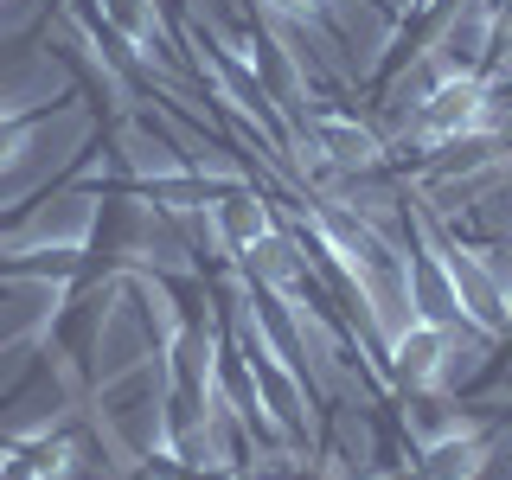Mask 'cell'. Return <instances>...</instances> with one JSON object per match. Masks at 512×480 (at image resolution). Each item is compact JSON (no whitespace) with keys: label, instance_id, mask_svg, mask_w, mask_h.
Returning a JSON list of instances; mask_svg holds the SVG:
<instances>
[{"label":"cell","instance_id":"1","mask_svg":"<svg viewBox=\"0 0 512 480\" xmlns=\"http://www.w3.org/2000/svg\"><path fill=\"white\" fill-rule=\"evenodd\" d=\"M448 372H455V327H442V320H423L410 314L404 327L384 340V378L397 384V391H436Z\"/></svg>","mask_w":512,"mask_h":480},{"label":"cell","instance_id":"2","mask_svg":"<svg viewBox=\"0 0 512 480\" xmlns=\"http://www.w3.org/2000/svg\"><path fill=\"white\" fill-rule=\"evenodd\" d=\"M493 448H500V436H493L487 423H474V416L455 410V423H442L436 436L416 448V474L423 480H487Z\"/></svg>","mask_w":512,"mask_h":480},{"label":"cell","instance_id":"3","mask_svg":"<svg viewBox=\"0 0 512 480\" xmlns=\"http://www.w3.org/2000/svg\"><path fill=\"white\" fill-rule=\"evenodd\" d=\"M308 141H314V160H327L333 173H378L384 167L378 128H365L346 109H308Z\"/></svg>","mask_w":512,"mask_h":480}]
</instances>
